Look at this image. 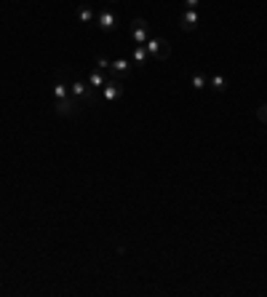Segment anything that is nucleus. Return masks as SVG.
I'll list each match as a JSON object with an SVG mask.
<instances>
[{
  "label": "nucleus",
  "instance_id": "nucleus-11",
  "mask_svg": "<svg viewBox=\"0 0 267 297\" xmlns=\"http://www.w3.org/2000/svg\"><path fill=\"white\" fill-rule=\"evenodd\" d=\"M147 59H150L147 49H144V46H136V49H134V62H136V65H144Z\"/></svg>",
  "mask_w": 267,
  "mask_h": 297
},
{
  "label": "nucleus",
  "instance_id": "nucleus-12",
  "mask_svg": "<svg viewBox=\"0 0 267 297\" xmlns=\"http://www.w3.org/2000/svg\"><path fill=\"white\" fill-rule=\"evenodd\" d=\"M211 89L214 91H227V78L224 75H214L211 78Z\"/></svg>",
  "mask_w": 267,
  "mask_h": 297
},
{
  "label": "nucleus",
  "instance_id": "nucleus-1",
  "mask_svg": "<svg viewBox=\"0 0 267 297\" xmlns=\"http://www.w3.org/2000/svg\"><path fill=\"white\" fill-rule=\"evenodd\" d=\"M144 49L150 54V59H155V62H166L171 57V43L166 38H150V41L144 43Z\"/></svg>",
  "mask_w": 267,
  "mask_h": 297
},
{
  "label": "nucleus",
  "instance_id": "nucleus-10",
  "mask_svg": "<svg viewBox=\"0 0 267 297\" xmlns=\"http://www.w3.org/2000/svg\"><path fill=\"white\" fill-rule=\"evenodd\" d=\"M54 97H56V102H59V99H67V97H70V89H67L64 81H56V86H54Z\"/></svg>",
  "mask_w": 267,
  "mask_h": 297
},
{
  "label": "nucleus",
  "instance_id": "nucleus-2",
  "mask_svg": "<svg viewBox=\"0 0 267 297\" xmlns=\"http://www.w3.org/2000/svg\"><path fill=\"white\" fill-rule=\"evenodd\" d=\"M131 35H134V43H136V46H144L147 41H150V22L142 19V17H136L131 22Z\"/></svg>",
  "mask_w": 267,
  "mask_h": 297
},
{
  "label": "nucleus",
  "instance_id": "nucleus-3",
  "mask_svg": "<svg viewBox=\"0 0 267 297\" xmlns=\"http://www.w3.org/2000/svg\"><path fill=\"white\" fill-rule=\"evenodd\" d=\"M80 107H83V105L78 102L72 94H70L67 99H59V102L54 105V110H56V115H62V118H72V115L80 113Z\"/></svg>",
  "mask_w": 267,
  "mask_h": 297
},
{
  "label": "nucleus",
  "instance_id": "nucleus-15",
  "mask_svg": "<svg viewBox=\"0 0 267 297\" xmlns=\"http://www.w3.org/2000/svg\"><path fill=\"white\" fill-rule=\"evenodd\" d=\"M256 118H259V121H262V123H267V102L256 107Z\"/></svg>",
  "mask_w": 267,
  "mask_h": 297
},
{
  "label": "nucleus",
  "instance_id": "nucleus-14",
  "mask_svg": "<svg viewBox=\"0 0 267 297\" xmlns=\"http://www.w3.org/2000/svg\"><path fill=\"white\" fill-rule=\"evenodd\" d=\"M110 65H112V62H110L107 57H96V67H99V70H104V73H110Z\"/></svg>",
  "mask_w": 267,
  "mask_h": 297
},
{
  "label": "nucleus",
  "instance_id": "nucleus-8",
  "mask_svg": "<svg viewBox=\"0 0 267 297\" xmlns=\"http://www.w3.org/2000/svg\"><path fill=\"white\" fill-rule=\"evenodd\" d=\"M96 19H99V27H102V30H107V33H110V30H115V27H118V17H115L112 11H102Z\"/></svg>",
  "mask_w": 267,
  "mask_h": 297
},
{
  "label": "nucleus",
  "instance_id": "nucleus-13",
  "mask_svg": "<svg viewBox=\"0 0 267 297\" xmlns=\"http://www.w3.org/2000/svg\"><path fill=\"white\" fill-rule=\"evenodd\" d=\"M78 19H80V22H94V19H96V14H94L91 9H80V11H78Z\"/></svg>",
  "mask_w": 267,
  "mask_h": 297
},
{
  "label": "nucleus",
  "instance_id": "nucleus-6",
  "mask_svg": "<svg viewBox=\"0 0 267 297\" xmlns=\"http://www.w3.org/2000/svg\"><path fill=\"white\" fill-rule=\"evenodd\" d=\"M179 27L184 30V33H192L195 27H198V9H187L179 14Z\"/></svg>",
  "mask_w": 267,
  "mask_h": 297
},
{
  "label": "nucleus",
  "instance_id": "nucleus-5",
  "mask_svg": "<svg viewBox=\"0 0 267 297\" xmlns=\"http://www.w3.org/2000/svg\"><path fill=\"white\" fill-rule=\"evenodd\" d=\"M123 97V81H118V78H107L104 83V99L107 102H115V99Z\"/></svg>",
  "mask_w": 267,
  "mask_h": 297
},
{
  "label": "nucleus",
  "instance_id": "nucleus-17",
  "mask_svg": "<svg viewBox=\"0 0 267 297\" xmlns=\"http://www.w3.org/2000/svg\"><path fill=\"white\" fill-rule=\"evenodd\" d=\"M187 3V9H198V0H184Z\"/></svg>",
  "mask_w": 267,
  "mask_h": 297
},
{
  "label": "nucleus",
  "instance_id": "nucleus-7",
  "mask_svg": "<svg viewBox=\"0 0 267 297\" xmlns=\"http://www.w3.org/2000/svg\"><path fill=\"white\" fill-rule=\"evenodd\" d=\"M128 70H131V65L126 59H115L112 65H110V78H118V81H123L126 75H128Z\"/></svg>",
  "mask_w": 267,
  "mask_h": 297
},
{
  "label": "nucleus",
  "instance_id": "nucleus-16",
  "mask_svg": "<svg viewBox=\"0 0 267 297\" xmlns=\"http://www.w3.org/2000/svg\"><path fill=\"white\" fill-rule=\"evenodd\" d=\"M203 86H206V78L195 73V75H192V89H203Z\"/></svg>",
  "mask_w": 267,
  "mask_h": 297
},
{
  "label": "nucleus",
  "instance_id": "nucleus-9",
  "mask_svg": "<svg viewBox=\"0 0 267 297\" xmlns=\"http://www.w3.org/2000/svg\"><path fill=\"white\" fill-rule=\"evenodd\" d=\"M107 78H110V75H104V73H99V70H94V73L88 75V86H91V89H99V86H102V89H104Z\"/></svg>",
  "mask_w": 267,
  "mask_h": 297
},
{
  "label": "nucleus",
  "instance_id": "nucleus-4",
  "mask_svg": "<svg viewBox=\"0 0 267 297\" xmlns=\"http://www.w3.org/2000/svg\"><path fill=\"white\" fill-rule=\"evenodd\" d=\"M70 94H72V97H75L80 105L91 102V86L83 83V81H72V83H70Z\"/></svg>",
  "mask_w": 267,
  "mask_h": 297
}]
</instances>
